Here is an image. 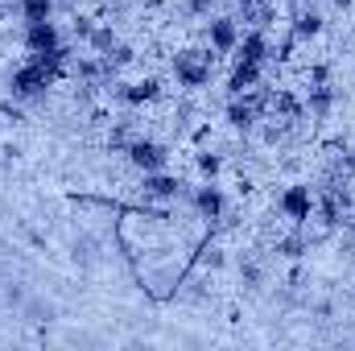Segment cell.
<instances>
[{
	"instance_id": "cell-8",
	"label": "cell",
	"mask_w": 355,
	"mask_h": 351,
	"mask_svg": "<svg viewBox=\"0 0 355 351\" xmlns=\"http://www.w3.org/2000/svg\"><path fill=\"white\" fill-rule=\"evenodd\" d=\"M58 46H62V37H58V25L54 21H29L25 25V50L29 54H50Z\"/></svg>"
},
{
	"instance_id": "cell-6",
	"label": "cell",
	"mask_w": 355,
	"mask_h": 351,
	"mask_svg": "<svg viewBox=\"0 0 355 351\" xmlns=\"http://www.w3.org/2000/svg\"><path fill=\"white\" fill-rule=\"evenodd\" d=\"M194 211L202 215V219H223L227 215V194H223V186L219 182H202L198 190H194Z\"/></svg>"
},
{
	"instance_id": "cell-11",
	"label": "cell",
	"mask_w": 355,
	"mask_h": 351,
	"mask_svg": "<svg viewBox=\"0 0 355 351\" xmlns=\"http://www.w3.org/2000/svg\"><path fill=\"white\" fill-rule=\"evenodd\" d=\"M128 108H145V103H153V99H162V79H137V83H128V87L116 91Z\"/></svg>"
},
{
	"instance_id": "cell-16",
	"label": "cell",
	"mask_w": 355,
	"mask_h": 351,
	"mask_svg": "<svg viewBox=\"0 0 355 351\" xmlns=\"http://www.w3.org/2000/svg\"><path fill=\"white\" fill-rule=\"evenodd\" d=\"M198 264H202V268H219V264H223V252H219V248H207V252L198 257Z\"/></svg>"
},
{
	"instance_id": "cell-17",
	"label": "cell",
	"mask_w": 355,
	"mask_h": 351,
	"mask_svg": "<svg viewBox=\"0 0 355 351\" xmlns=\"http://www.w3.org/2000/svg\"><path fill=\"white\" fill-rule=\"evenodd\" d=\"M186 12L190 17H211V0H186Z\"/></svg>"
},
{
	"instance_id": "cell-5",
	"label": "cell",
	"mask_w": 355,
	"mask_h": 351,
	"mask_svg": "<svg viewBox=\"0 0 355 351\" xmlns=\"http://www.w3.org/2000/svg\"><path fill=\"white\" fill-rule=\"evenodd\" d=\"M207 42H211L215 54H236V46H240V25H236V17H211V21H207Z\"/></svg>"
},
{
	"instance_id": "cell-20",
	"label": "cell",
	"mask_w": 355,
	"mask_h": 351,
	"mask_svg": "<svg viewBox=\"0 0 355 351\" xmlns=\"http://www.w3.org/2000/svg\"><path fill=\"white\" fill-rule=\"evenodd\" d=\"M236 4H244V0H236Z\"/></svg>"
},
{
	"instance_id": "cell-3",
	"label": "cell",
	"mask_w": 355,
	"mask_h": 351,
	"mask_svg": "<svg viewBox=\"0 0 355 351\" xmlns=\"http://www.w3.org/2000/svg\"><path fill=\"white\" fill-rule=\"evenodd\" d=\"M211 62H215V50H182L174 58V79L182 87H207L211 83Z\"/></svg>"
},
{
	"instance_id": "cell-13",
	"label": "cell",
	"mask_w": 355,
	"mask_h": 351,
	"mask_svg": "<svg viewBox=\"0 0 355 351\" xmlns=\"http://www.w3.org/2000/svg\"><path fill=\"white\" fill-rule=\"evenodd\" d=\"M306 108H310V116H314V120H327V116H331V108H335V91H331V83H314L310 95H306Z\"/></svg>"
},
{
	"instance_id": "cell-10",
	"label": "cell",
	"mask_w": 355,
	"mask_h": 351,
	"mask_svg": "<svg viewBox=\"0 0 355 351\" xmlns=\"http://www.w3.org/2000/svg\"><path fill=\"white\" fill-rule=\"evenodd\" d=\"M236 58H244V62H268V33L265 29H248V33H240V46H236Z\"/></svg>"
},
{
	"instance_id": "cell-14",
	"label": "cell",
	"mask_w": 355,
	"mask_h": 351,
	"mask_svg": "<svg viewBox=\"0 0 355 351\" xmlns=\"http://www.w3.org/2000/svg\"><path fill=\"white\" fill-rule=\"evenodd\" d=\"M17 8H21V21H25V25H29V21H50L54 0H21Z\"/></svg>"
},
{
	"instance_id": "cell-4",
	"label": "cell",
	"mask_w": 355,
	"mask_h": 351,
	"mask_svg": "<svg viewBox=\"0 0 355 351\" xmlns=\"http://www.w3.org/2000/svg\"><path fill=\"white\" fill-rule=\"evenodd\" d=\"M277 207H281V215H285L289 223H306V219L314 215V190H310L306 182H293V186L281 190Z\"/></svg>"
},
{
	"instance_id": "cell-12",
	"label": "cell",
	"mask_w": 355,
	"mask_h": 351,
	"mask_svg": "<svg viewBox=\"0 0 355 351\" xmlns=\"http://www.w3.org/2000/svg\"><path fill=\"white\" fill-rule=\"evenodd\" d=\"M322 33V12H314V8H297L293 12V42H314Z\"/></svg>"
},
{
	"instance_id": "cell-1",
	"label": "cell",
	"mask_w": 355,
	"mask_h": 351,
	"mask_svg": "<svg viewBox=\"0 0 355 351\" xmlns=\"http://www.w3.org/2000/svg\"><path fill=\"white\" fill-rule=\"evenodd\" d=\"M62 71H67V67H54V62L29 54V62H21V67L12 71L8 91H12V99H25V103H29V99H42L46 91L62 79Z\"/></svg>"
},
{
	"instance_id": "cell-15",
	"label": "cell",
	"mask_w": 355,
	"mask_h": 351,
	"mask_svg": "<svg viewBox=\"0 0 355 351\" xmlns=\"http://www.w3.org/2000/svg\"><path fill=\"white\" fill-rule=\"evenodd\" d=\"M194 166H198V174H202V182H215V178H219V170H223V157L207 149V153H198V162H194Z\"/></svg>"
},
{
	"instance_id": "cell-2",
	"label": "cell",
	"mask_w": 355,
	"mask_h": 351,
	"mask_svg": "<svg viewBox=\"0 0 355 351\" xmlns=\"http://www.w3.org/2000/svg\"><path fill=\"white\" fill-rule=\"evenodd\" d=\"M124 157H128V166L137 174H157V170L170 166V149L162 141H153V137H132L124 145Z\"/></svg>"
},
{
	"instance_id": "cell-18",
	"label": "cell",
	"mask_w": 355,
	"mask_h": 351,
	"mask_svg": "<svg viewBox=\"0 0 355 351\" xmlns=\"http://www.w3.org/2000/svg\"><path fill=\"white\" fill-rule=\"evenodd\" d=\"M331 4H335V8H343V12L352 8V0H331Z\"/></svg>"
},
{
	"instance_id": "cell-7",
	"label": "cell",
	"mask_w": 355,
	"mask_h": 351,
	"mask_svg": "<svg viewBox=\"0 0 355 351\" xmlns=\"http://www.w3.org/2000/svg\"><path fill=\"white\" fill-rule=\"evenodd\" d=\"M141 190H145V198H157V203H174V198L186 194L182 178L166 174V170H157V174H141Z\"/></svg>"
},
{
	"instance_id": "cell-9",
	"label": "cell",
	"mask_w": 355,
	"mask_h": 351,
	"mask_svg": "<svg viewBox=\"0 0 355 351\" xmlns=\"http://www.w3.org/2000/svg\"><path fill=\"white\" fill-rule=\"evenodd\" d=\"M261 75H265L261 62H244V58H236L232 79H227V91H232V95H248L252 87H261Z\"/></svg>"
},
{
	"instance_id": "cell-19",
	"label": "cell",
	"mask_w": 355,
	"mask_h": 351,
	"mask_svg": "<svg viewBox=\"0 0 355 351\" xmlns=\"http://www.w3.org/2000/svg\"><path fill=\"white\" fill-rule=\"evenodd\" d=\"M347 228H352V236H355V211H352V215H347Z\"/></svg>"
}]
</instances>
